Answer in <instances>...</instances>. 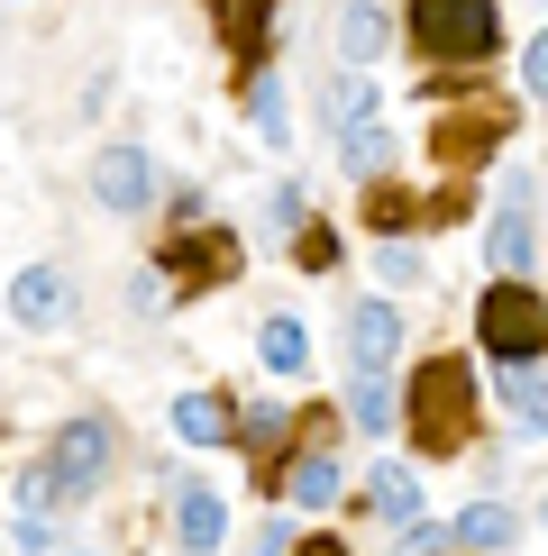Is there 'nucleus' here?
Wrapping results in <instances>:
<instances>
[{"label":"nucleus","instance_id":"1","mask_svg":"<svg viewBox=\"0 0 548 556\" xmlns=\"http://www.w3.org/2000/svg\"><path fill=\"white\" fill-rule=\"evenodd\" d=\"M402 429H411L421 456H466V438H475V365L448 356V346L421 356L411 383H402Z\"/></svg>","mask_w":548,"mask_h":556},{"label":"nucleus","instance_id":"2","mask_svg":"<svg viewBox=\"0 0 548 556\" xmlns=\"http://www.w3.org/2000/svg\"><path fill=\"white\" fill-rule=\"evenodd\" d=\"M402 28H411V46H421L429 64L475 74V64H494V46H502V10L494 0H411Z\"/></svg>","mask_w":548,"mask_h":556},{"label":"nucleus","instance_id":"3","mask_svg":"<svg viewBox=\"0 0 548 556\" xmlns=\"http://www.w3.org/2000/svg\"><path fill=\"white\" fill-rule=\"evenodd\" d=\"M475 346H485L502 375H539V356H548V292L539 283H485V301H475Z\"/></svg>","mask_w":548,"mask_h":556},{"label":"nucleus","instance_id":"4","mask_svg":"<svg viewBox=\"0 0 548 556\" xmlns=\"http://www.w3.org/2000/svg\"><path fill=\"white\" fill-rule=\"evenodd\" d=\"M155 274L183 283V292H228L247 274V247H238V228H220V219H174L165 247H155Z\"/></svg>","mask_w":548,"mask_h":556},{"label":"nucleus","instance_id":"5","mask_svg":"<svg viewBox=\"0 0 548 556\" xmlns=\"http://www.w3.org/2000/svg\"><path fill=\"white\" fill-rule=\"evenodd\" d=\"M502 137H512V101L502 91H466V101H448L429 119V155H439V174H475Z\"/></svg>","mask_w":548,"mask_h":556},{"label":"nucleus","instance_id":"6","mask_svg":"<svg viewBox=\"0 0 548 556\" xmlns=\"http://www.w3.org/2000/svg\"><path fill=\"white\" fill-rule=\"evenodd\" d=\"M91 201H101L110 219H147V201H155V165H147V147L110 137V147L91 155Z\"/></svg>","mask_w":548,"mask_h":556},{"label":"nucleus","instance_id":"7","mask_svg":"<svg viewBox=\"0 0 548 556\" xmlns=\"http://www.w3.org/2000/svg\"><path fill=\"white\" fill-rule=\"evenodd\" d=\"M539 256V228H531V174H512V192L494 201V219H485V265L502 274V283H521Z\"/></svg>","mask_w":548,"mask_h":556},{"label":"nucleus","instance_id":"8","mask_svg":"<svg viewBox=\"0 0 548 556\" xmlns=\"http://www.w3.org/2000/svg\"><path fill=\"white\" fill-rule=\"evenodd\" d=\"M46 466H55L64 502L101 493V483H110V420H64V429H55V447H46Z\"/></svg>","mask_w":548,"mask_h":556},{"label":"nucleus","instance_id":"9","mask_svg":"<svg viewBox=\"0 0 548 556\" xmlns=\"http://www.w3.org/2000/svg\"><path fill=\"white\" fill-rule=\"evenodd\" d=\"M274 10L284 0H211V28L220 46L247 64V83H265V64H274Z\"/></svg>","mask_w":548,"mask_h":556},{"label":"nucleus","instance_id":"10","mask_svg":"<svg viewBox=\"0 0 548 556\" xmlns=\"http://www.w3.org/2000/svg\"><path fill=\"white\" fill-rule=\"evenodd\" d=\"M10 319H18V329H64V319H74V274H64V265L10 274Z\"/></svg>","mask_w":548,"mask_h":556},{"label":"nucleus","instance_id":"11","mask_svg":"<svg viewBox=\"0 0 548 556\" xmlns=\"http://www.w3.org/2000/svg\"><path fill=\"white\" fill-rule=\"evenodd\" d=\"M394 346H402V311H394V301H357V311H348V365H357V383H384Z\"/></svg>","mask_w":548,"mask_h":556},{"label":"nucleus","instance_id":"12","mask_svg":"<svg viewBox=\"0 0 548 556\" xmlns=\"http://www.w3.org/2000/svg\"><path fill=\"white\" fill-rule=\"evenodd\" d=\"M165 420H174V438H183V447H228V438H238V402H228V392H174V410H165Z\"/></svg>","mask_w":548,"mask_h":556},{"label":"nucleus","instance_id":"13","mask_svg":"<svg viewBox=\"0 0 548 556\" xmlns=\"http://www.w3.org/2000/svg\"><path fill=\"white\" fill-rule=\"evenodd\" d=\"M10 502H18V547H46V539H55V511H64V483H55V466H18Z\"/></svg>","mask_w":548,"mask_h":556},{"label":"nucleus","instance_id":"14","mask_svg":"<svg viewBox=\"0 0 548 556\" xmlns=\"http://www.w3.org/2000/svg\"><path fill=\"white\" fill-rule=\"evenodd\" d=\"M174 539H183V556H220V539H228V502L211 493V483H183V493H174Z\"/></svg>","mask_w":548,"mask_h":556},{"label":"nucleus","instance_id":"15","mask_svg":"<svg viewBox=\"0 0 548 556\" xmlns=\"http://www.w3.org/2000/svg\"><path fill=\"white\" fill-rule=\"evenodd\" d=\"M384 37H394V18H384L375 0H348V10H338V64H348V74H365V64L384 55Z\"/></svg>","mask_w":548,"mask_h":556},{"label":"nucleus","instance_id":"16","mask_svg":"<svg viewBox=\"0 0 548 556\" xmlns=\"http://www.w3.org/2000/svg\"><path fill=\"white\" fill-rule=\"evenodd\" d=\"M365 511L394 520V529H421V475L411 466H375L365 475Z\"/></svg>","mask_w":548,"mask_h":556},{"label":"nucleus","instance_id":"17","mask_svg":"<svg viewBox=\"0 0 548 556\" xmlns=\"http://www.w3.org/2000/svg\"><path fill=\"white\" fill-rule=\"evenodd\" d=\"M421 219H439L429 201H411L402 182H365V228H375L384 247H402V228H421Z\"/></svg>","mask_w":548,"mask_h":556},{"label":"nucleus","instance_id":"18","mask_svg":"<svg viewBox=\"0 0 548 556\" xmlns=\"http://www.w3.org/2000/svg\"><path fill=\"white\" fill-rule=\"evenodd\" d=\"M257 365H265V375H311V329L292 311H274L257 329Z\"/></svg>","mask_w":548,"mask_h":556},{"label":"nucleus","instance_id":"19","mask_svg":"<svg viewBox=\"0 0 548 556\" xmlns=\"http://www.w3.org/2000/svg\"><path fill=\"white\" fill-rule=\"evenodd\" d=\"M365 128H375V74H329V137L348 147Z\"/></svg>","mask_w":548,"mask_h":556},{"label":"nucleus","instance_id":"20","mask_svg":"<svg viewBox=\"0 0 548 556\" xmlns=\"http://www.w3.org/2000/svg\"><path fill=\"white\" fill-rule=\"evenodd\" d=\"M238 438H247V456H257V483H265V493H284V483H292L284 475V410H247Z\"/></svg>","mask_w":548,"mask_h":556},{"label":"nucleus","instance_id":"21","mask_svg":"<svg viewBox=\"0 0 548 556\" xmlns=\"http://www.w3.org/2000/svg\"><path fill=\"white\" fill-rule=\"evenodd\" d=\"M502 539H512V502H475V511L448 520V547H466V556H494Z\"/></svg>","mask_w":548,"mask_h":556},{"label":"nucleus","instance_id":"22","mask_svg":"<svg viewBox=\"0 0 548 556\" xmlns=\"http://www.w3.org/2000/svg\"><path fill=\"white\" fill-rule=\"evenodd\" d=\"M284 502H302V511H329V502H338V456H329V447H311L302 466H292Z\"/></svg>","mask_w":548,"mask_h":556},{"label":"nucleus","instance_id":"23","mask_svg":"<svg viewBox=\"0 0 548 556\" xmlns=\"http://www.w3.org/2000/svg\"><path fill=\"white\" fill-rule=\"evenodd\" d=\"M502 402H512V429L521 438H548V383L539 375H502Z\"/></svg>","mask_w":548,"mask_h":556},{"label":"nucleus","instance_id":"24","mask_svg":"<svg viewBox=\"0 0 548 556\" xmlns=\"http://www.w3.org/2000/svg\"><path fill=\"white\" fill-rule=\"evenodd\" d=\"M348 429H365V438H375V429H402V402H394L384 383H348Z\"/></svg>","mask_w":548,"mask_h":556},{"label":"nucleus","instance_id":"25","mask_svg":"<svg viewBox=\"0 0 548 556\" xmlns=\"http://www.w3.org/2000/svg\"><path fill=\"white\" fill-rule=\"evenodd\" d=\"M247 110H257V128L274 137V147L292 137V110H284V83H274V74H265V83H247Z\"/></svg>","mask_w":548,"mask_h":556},{"label":"nucleus","instance_id":"26","mask_svg":"<svg viewBox=\"0 0 548 556\" xmlns=\"http://www.w3.org/2000/svg\"><path fill=\"white\" fill-rule=\"evenodd\" d=\"M265 219L284 228V238H302V228H311V201H302V182H274V192H265Z\"/></svg>","mask_w":548,"mask_h":556},{"label":"nucleus","instance_id":"27","mask_svg":"<svg viewBox=\"0 0 548 556\" xmlns=\"http://www.w3.org/2000/svg\"><path fill=\"white\" fill-rule=\"evenodd\" d=\"M521 91H531V101H548V28L521 46Z\"/></svg>","mask_w":548,"mask_h":556},{"label":"nucleus","instance_id":"28","mask_svg":"<svg viewBox=\"0 0 548 556\" xmlns=\"http://www.w3.org/2000/svg\"><path fill=\"white\" fill-rule=\"evenodd\" d=\"M292 247H302V265H311V274H329V265H338V238H329V228H320V219H311V228H302V238H292Z\"/></svg>","mask_w":548,"mask_h":556},{"label":"nucleus","instance_id":"29","mask_svg":"<svg viewBox=\"0 0 548 556\" xmlns=\"http://www.w3.org/2000/svg\"><path fill=\"white\" fill-rule=\"evenodd\" d=\"M375 274L384 283H421V256H411V247H375Z\"/></svg>","mask_w":548,"mask_h":556},{"label":"nucleus","instance_id":"30","mask_svg":"<svg viewBox=\"0 0 548 556\" xmlns=\"http://www.w3.org/2000/svg\"><path fill=\"white\" fill-rule=\"evenodd\" d=\"M284 547H302V539H292V529H265V539L247 547V556H284Z\"/></svg>","mask_w":548,"mask_h":556},{"label":"nucleus","instance_id":"31","mask_svg":"<svg viewBox=\"0 0 548 556\" xmlns=\"http://www.w3.org/2000/svg\"><path fill=\"white\" fill-rule=\"evenodd\" d=\"M292 556H348V539H302Z\"/></svg>","mask_w":548,"mask_h":556},{"label":"nucleus","instance_id":"32","mask_svg":"<svg viewBox=\"0 0 548 556\" xmlns=\"http://www.w3.org/2000/svg\"><path fill=\"white\" fill-rule=\"evenodd\" d=\"M539 520H548V511H539Z\"/></svg>","mask_w":548,"mask_h":556}]
</instances>
